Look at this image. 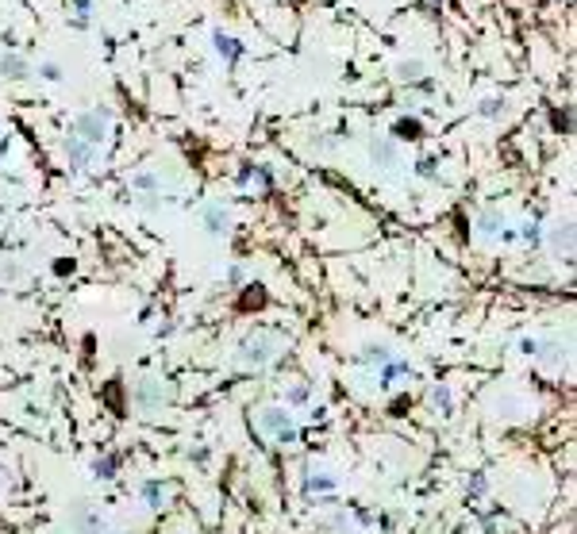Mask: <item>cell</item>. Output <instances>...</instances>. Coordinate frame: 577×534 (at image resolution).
Instances as JSON below:
<instances>
[{
	"label": "cell",
	"instance_id": "cell-11",
	"mask_svg": "<svg viewBox=\"0 0 577 534\" xmlns=\"http://www.w3.org/2000/svg\"><path fill=\"white\" fill-rule=\"evenodd\" d=\"M477 112H481V116H489V119L504 116V97H489V100H481V104H477Z\"/></svg>",
	"mask_w": 577,
	"mask_h": 534
},
{
	"label": "cell",
	"instance_id": "cell-8",
	"mask_svg": "<svg viewBox=\"0 0 577 534\" xmlns=\"http://www.w3.org/2000/svg\"><path fill=\"white\" fill-rule=\"evenodd\" d=\"M212 43H216V50H220V58L223 62H239V54H243V46L231 39V35H223V31H216L212 35Z\"/></svg>",
	"mask_w": 577,
	"mask_h": 534
},
{
	"label": "cell",
	"instance_id": "cell-15",
	"mask_svg": "<svg viewBox=\"0 0 577 534\" xmlns=\"http://www.w3.org/2000/svg\"><path fill=\"white\" fill-rule=\"evenodd\" d=\"M70 4L78 8V16H81V20H89V16H92V0H70Z\"/></svg>",
	"mask_w": 577,
	"mask_h": 534
},
{
	"label": "cell",
	"instance_id": "cell-12",
	"mask_svg": "<svg viewBox=\"0 0 577 534\" xmlns=\"http://www.w3.org/2000/svg\"><path fill=\"white\" fill-rule=\"evenodd\" d=\"M131 185H135V188H143V193H154V188H158V177L150 173V169H143V173H135V177H131Z\"/></svg>",
	"mask_w": 577,
	"mask_h": 534
},
{
	"label": "cell",
	"instance_id": "cell-7",
	"mask_svg": "<svg viewBox=\"0 0 577 534\" xmlns=\"http://www.w3.org/2000/svg\"><path fill=\"white\" fill-rule=\"evenodd\" d=\"M227 227H231V215H227L223 208H208L204 212V231L208 235H227Z\"/></svg>",
	"mask_w": 577,
	"mask_h": 534
},
{
	"label": "cell",
	"instance_id": "cell-6",
	"mask_svg": "<svg viewBox=\"0 0 577 534\" xmlns=\"http://www.w3.org/2000/svg\"><path fill=\"white\" fill-rule=\"evenodd\" d=\"M423 73H428V62H420V58H401V62L393 65V78L401 81V85L423 81Z\"/></svg>",
	"mask_w": 577,
	"mask_h": 534
},
{
	"label": "cell",
	"instance_id": "cell-4",
	"mask_svg": "<svg viewBox=\"0 0 577 534\" xmlns=\"http://www.w3.org/2000/svg\"><path fill=\"white\" fill-rule=\"evenodd\" d=\"M551 250L558 257H570L573 254V223H570V219H558V223L551 227Z\"/></svg>",
	"mask_w": 577,
	"mask_h": 534
},
{
	"label": "cell",
	"instance_id": "cell-10",
	"mask_svg": "<svg viewBox=\"0 0 577 534\" xmlns=\"http://www.w3.org/2000/svg\"><path fill=\"white\" fill-rule=\"evenodd\" d=\"M393 135H396V139H420V135H423V123L415 119V116H404V119L393 123Z\"/></svg>",
	"mask_w": 577,
	"mask_h": 534
},
{
	"label": "cell",
	"instance_id": "cell-13",
	"mask_svg": "<svg viewBox=\"0 0 577 534\" xmlns=\"http://www.w3.org/2000/svg\"><path fill=\"white\" fill-rule=\"evenodd\" d=\"M39 78L43 81H62V65L58 62H43L39 65Z\"/></svg>",
	"mask_w": 577,
	"mask_h": 534
},
{
	"label": "cell",
	"instance_id": "cell-1",
	"mask_svg": "<svg viewBox=\"0 0 577 534\" xmlns=\"http://www.w3.org/2000/svg\"><path fill=\"white\" fill-rule=\"evenodd\" d=\"M108 119H112V108H92V112H81L78 119H73V135L81 142H89L92 150H97V142L104 139V131H108Z\"/></svg>",
	"mask_w": 577,
	"mask_h": 534
},
{
	"label": "cell",
	"instance_id": "cell-2",
	"mask_svg": "<svg viewBox=\"0 0 577 534\" xmlns=\"http://www.w3.org/2000/svg\"><path fill=\"white\" fill-rule=\"evenodd\" d=\"M62 150H65V161H70L73 173H81V169H89V166H92V146H89V142H81L78 135L65 139V142H62Z\"/></svg>",
	"mask_w": 577,
	"mask_h": 534
},
{
	"label": "cell",
	"instance_id": "cell-5",
	"mask_svg": "<svg viewBox=\"0 0 577 534\" xmlns=\"http://www.w3.org/2000/svg\"><path fill=\"white\" fill-rule=\"evenodd\" d=\"M0 78H4V81L31 78V62H27L23 54H4V58H0Z\"/></svg>",
	"mask_w": 577,
	"mask_h": 534
},
{
	"label": "cell",
	"instance_id": "cell-9",
	"mask_svg": "<svg viewBox=\"0 0 577 534\" xmlns=\"http://www.w3.org/2000/svg\"><path fill=\"white\" fill-rule=\"evenodd\" d=\"M243 358L254 361V365H262V361H270V358H273V350H270V342H266V338H250L247 346H243Z\"/></svg>",
	"mask_w": 577,
	"mask_h": 534
},
{
	"label": "cell",
	"instance_id": "cell-3",
	"mask_svg": "<svg viewBox=\"0 0 577 534\" xmlns=\"http://www.w3.org/2000/svg\"><path fill=\"white\" fill-rule=\"evenodd\" d=\"M370 158H374V166L393 169V166H401V146H396V139H374L370 142Z\"/></svg>",
	"mask_w": 577,
	"mask_h": 534
},
{
	"label": "cell",
	"instance_id": "cell-14",
	"mask_svg": "<svg viewBox=\"0 0 577 534\" xmlns=\"http://www.w3.org/2000/svg\"><path fill=\"white\" fill-rule=\"evenodd\" d=\"M497 223H500V215H497V212H485V215H481V231H485V235H489V231H497Z\"/></svg>",
	"mask_w": 577,
	"mask_h": 534
}]
</instances>
